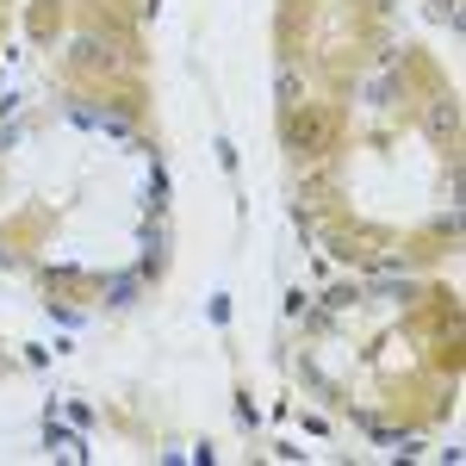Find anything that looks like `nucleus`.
Here are the masks:
<instances>
[{
	"label": "nucleus",
	"mask_w": 466,
	"mask_h": 466,
	"mask_svg": "<svg viewBox=\"0 0 466 466\" xmlns=\"http://www.w3.org/2000/svg\"><path fill=\"white\" fill-rule=\"evenodd\" d=\"M106 292H112V305H131V292H137V280L125 274V280H112V286H106Z\"/></svg>",
	"instance_id": "f257e3e1"
}]
</instances>
